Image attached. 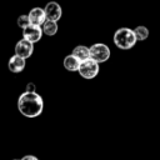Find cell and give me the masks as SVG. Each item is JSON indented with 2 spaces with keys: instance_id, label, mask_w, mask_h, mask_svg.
Masks as SVG:
<instances>
[{
  "instance_id": "6da1fadb",
  "label": "cell",
  "mask_w": 160,
  "mask_h": 160,
  "mask_svg": "<svg viewBox=\"0 0 160 160\" xmlns=\"http://www.w3.org/2000/svg\"><path fill=\"white\" fill-rule=\"evenodd\" d=\"M18 109L25 118H38L44 110V100L36 92L24 91L18 100Z\"/></svg>"
},
{
  "instance_id": "7a4b0ae2",
  "label": "cell",
  "mask_w": 160,
  "mask_h": 160,
  "mask_svg": "<svg viewBox=\"0 0 160 160\" xmlns=\"http://www.w3.org/2000/svg\"><path fill=\"white\" fill-rule=\"evenodd\" d=\"M114 44L121 49V50H129L135 46L136 44V36L134 34L132 29L129 28H120L114 32Z\"/></svg>"
},
{
  "instance_id": "3957f363",
  "label": "cell",
  "mask_w": 160,
  "mask_h": 160,
  "mask_svg": "<svg viewBox=\"0 0 160 160\" xmlns=\"http://www.w3.org/2000/svg\"><path fill=\"white\" fill-rule=\"evenodd\" d=\"M99 70H100L99 62H96V61L92 60L91 58H88V59L80 61L78 72L80 74L81 78L90 80V79H94V78L99 74Z\"/></svg>"
},
{
  "instance_id": "277c9868",
  "label": "cell",
  "mask_w": 160,
  "mask_h": 160,
  "mask_svg": "<svg viewBox=\"0 0 160 160\" xmlns=\"http://www.w3.org/2000/svg\"><path fill=\"white\" fill-rule=\"evenodd\" d=\"M89 52H90V58L99 64L108 61L110 58V54H111L109 46L102 42H96V44L91 45L89 48Z\"/></svg>"
},
{
  "instance_id": "5b68a950",
  "label": "cell",
  "mask_w": 160,
  "mask_h": 160,
  "mask_svg": "<svg viewBox=\"0 0 160 160\" xmlns=\"http://www.w3.org/2000/svg\"><path fill=\"white\" fill-rule=\"evenodd\" d=\"M42 31H41V26L38 25H28L26 28L22 29V38L29 40L30 42L35 44L38 41H40V39L42 38Z\"/></svg>"
},
{
  "instance_id": "8992f818",
  "label": "cell",
  "mask_w": 160,
  "mask_h": 160,
  "mask_svg": "<svg viewBox=\"0 0 160 160\" xmlns=\"http://www.w3.org/2000/svg\"><path fill=\"white\" fill-rule=\"evenodd\" d=\"M32 52H34V44L30 42L29 40L22 38L21 40H19L16 42V45H15V54L16 55H19L24 59H28L32 55Z\"/></svg>"
},
{
  "instance_id": "52a82bcc",
  "label": "cell",
  "mask_w": 160,
  "mask_h": 160,
  "mask_svg": "<svg viewBox=\"0 0 160 160\" xmlns=\"http://www.w3.org/2000/svg\"><path fill=\"white\" fill-rule=\"evenodd\" d=\"M44 11H45L46 19H48V20H52V21L60 20L61 14H62L61 6H60L59 2H56V1H49V2L45 5Z\"/></svg>"
},
{
  "instance_id": "ba28073f",
  "label": "cell",
  "mask_w": 160,
  "mask_h": 160,
  "mask_svg": "<svg viewBox=\"0 0 160 160\" xmlns=\"http://www.w3.org/2000/svg\"><path fill=\"white\" fill-rule=\"evenodd\" d=\"M25 65H26V59L19 56V55H12L8 62V68L11 72L14 74H18V72H21L24 69H25Z\"/></svg>"
},
{
  "instance_id": "9c48e42d",
  "label": "cell",
  "mask_w": 160,
  "mask_h": 160,
  "mask_svg": "<svg viewBox=\"0 0 160 160\" xmlns=\"http://www.w3.org/2000/svg\"><path fill=\"white\" fill-rule=\"evenodd\" d=\"M28 16H29L30 24L31 25H38V26H41L44 24V21L46 20L45 11L41 8H34V9H31L30 12L28 14Z\"/></svg>"
},
{
  "instance_id": "30bf717a",
  "label": "cell",
  "mask_w": 160,
  "mask_h": 160,
  "mask_svg": "<svg viewBox=\"0 0 160 160\" xmlns=\"http://www.w3.org/2000/svg\"><path fill=\"white\" fill-rule=\"evenodd\" d=\"M41 31H42V34H45L48 36H54L58 32V21L46 19L44 21V24L41 25Z\"/></svg>"
},
{
  "instance_id": "8fae6325",
  "label": "cell",
  "mask_w": 160,
  "mask_h": 160,
  "mask_svg": "<svg viewBox=\"0 0 160 160\" xmlns=\"http://www.w3.org/2000/svg\"><path fill=\"white\" fill-rule=\"evenodd\" d=\"M62 64H64V68H65L68 71H78V69H79V64H80V60H79V59H76L72 54H70V55L65 56V59H64Z\"/></svg>"
},
{
  "instance_id": "7c38bea8",
  "label": "cell",
  "mask_w": 160,
  "mask_h": 160,
  "mask_svg": "<svg viewBox=\"0 0 160 160\" xmlns=\"http://www.w3.org/2000/svg\"><path fill=\"white\" fill-rule=\"evenodd\" d=\"M76 59H79L80 61L90 58V52H89V48H86L85 45H78L72 49V52H71Z\"/></svg>"
},
{
  "instance_id": "4fadbf2b",
  "label": "cell",
  "mask_w": 160,
  "mask_h": 160,
  "mask_svg": "<svg viewBox=\"0 0 160 160\" xmlns=\"http://www.w3.org/2000/svg\"><path fill=\"white\" fill-rule=\"evenodd\" d=\"M134 34H135L138 41H144L149 38V29L140 25V26H136L134 29Z\"/></svg>"
},
{
  "instance_id": "5bb4252c",
  "label": "cell",
  "mask_w": 160,
  "mask_h": 160,
  "mask_svg": "<svg viewBox=\"0 0 160 160\" xmlns=\"http://www.w3.org/2000/svg\"><path fill=\"white\" fill-rule=\"evenodd\" d=\"M18 25H19V28H21V29H24V28H26L28 25H30V20H29V16L28 15H25V14H22V15H20L19 18H18Z\"/></svg>"
},
{
  "instance_id": "9a60e30c",
  "label": "cell",
  "mask_w": 160,
  "mask_h": 160,
  "mask_svg": "<svg viewBox=\"0 0 160 160\" xmlns=\"http://www.w3.org/2000/svg\"><path fill=\"white\" fill-rule=\"evenodd\" d=\"M25 91H29V92L36 91V85H35L34 82H29V84L26 85V90H25Z\"/></svg>"
},
{
  "instance_id": "2e32d148",
  "label": "cell",
  "mask_w": 160,
  "mask_h": 160,
  "mask_svg": "<svg viewBox=\"0 0 160 160\" xmlns=\"http://www.w3.org/2000/svg\"><path fill=\"white\" fill-rule=\"evenodd\" d=\"M20 160H39L36 156H34V155H25L24 158H21Z\"/></svg>"
},
{
  "instance_id": "e0dca14e",
  "label": "cell",
  "mask_w": 160,
  "mask_h": 160,
  "mask_svg": "<svg viewBox=\"0 0 160 160\" xmlns=\"http://www.w3.org/2000/svg\"><path fill=\"white\" fill-rule=\"evenodd\" d=\"M12 160H19V159H12Z\"/></svg>"
}]
</instances>
